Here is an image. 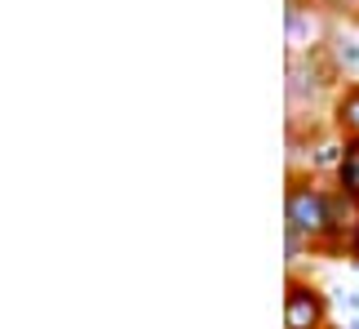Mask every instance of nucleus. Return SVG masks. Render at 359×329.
<instances>
[{
    "label": "nucleus",
    "mask_w": 359,
    "mask_h": 329,
    "mask_svg": "<svg viewBox=\"0 0 359 329\" xmlns=\"http://www.w3.org/2000/svg\"><path fill=\"white\" fill-rule=\"evenodd\" d=\"M333 223H337V191L324 187L315 174H293L288 196H284V231L302 236L315 254H324Z\"/></svg>",
    "instance_id": "f257e3e1"
},
{
    "label": "nucleus",
    "mask_w": 359,
    "mask_h": 329,
    "mask_svg": "<svg viewBox=\"0 0 359 329\" xmlns=\"http://www.w3.org/2000/svg\"><path fill=\"white\" fill-rule=\"evenodd\" d=\"M337 85H341V76H337V67L328 63L324 49L288 53V103H293V112L315 107L324 93H337Z\"/></svg>",
    "instance_id": "f03ea898"
},
{
    "label": "nucleus",
    "mask_w": 359,
    "mask_h": 329,
    "mask_svg": "<svg viewBox=\"0 0 359 329\" xmlns=\"http://www.w3.org/2000/svg\"><path fill=\"white\" fill-rule=\"evenodd\" d=\"M328 325H333V298L315 280L293 271L284 294V329H328Z\"/></svg>",
    "instance_id": "7ed1b4c3"
},
{
    "label": "nucleus",
    "mask_w": 359,
    "mask_h": 329,
    "mask_svg": "<svg viewBox=\"0 0 359 329\" xmlns=\"http://www.w3.org/2000/svg\"><path fill=\"white\" fill-rule=\"evenodd\" d=\"M284 32H288V53H315L324 49L328 40V13L320 5H306V9H284Z\"/></svg>",
    "instance_id": "20e7f679"
},
{
    "label": "nucleus",
    "mask_w": 359,
    "mask_h": 329,
    "mask_svg": "<svg viewBox=\"0 0 359 329\" xmlns=\"http://www.w3.org/2000/svg\"><path fill=\"white\" fill-rule=\"evenodd\" d=\"M328 129L341 138H359V80H341L328 103Z\"/></svg>",
    "instance_id": "39448f33"
},
{
    "label": "nucleus",
    "mask_w": 359,
    "mask_h": 329,
    "mask_svg": "<svg viewBox=\"0 0 359 329\" xmlns=\"http://www.w3.org/2000/svg\"><path fill=\"white\" fill-rule=\"evenodd\" d=\"M324 53H328V63L337 67V76L341 80H355L359 76V36L351 32H341V27H333L328 32V40H324Z\"/></svg>",
    "instance_id": "423d86ee"
},
{
    "label": "nucleus",
    "mask_w": 359,
    "mask_h": 329,
    "mask_svg": "<svg viewBox=\"0 0 359 329\" xmlns=\"http://www.w3.org/2000/svg\"><path fill=\"white\" fill-rule=\"evenodd\" d=\"M333 178V191L346 196L355 209H359V138H341V156H337V169L328 174Z\"/></svg>",
    "instance_id": "0eeeda50"
},
{
    "label": "nucleus",
    "mask_w": 359,
    "mask_h": 329,
    "mask_svg": "<svg viewBox=\"0 0 359 329\" xmlns=\"http://www.w3.org/2000/svg\"><path fill=\"white\" fill-rule=\"evenodd\" d=\"M315 5L337 22H359V0H315Z\"/></svg>",
    "instance_id": "6e6552de"
},
{
    "label": "nucleus",
    "mask_w": 359,
    "mask_h": 329,
    "mask_svg": "<svg viewBox=\"0 0 359 329\" xmlns=\"http://www.w3.org/2000/svg\"><path fill=\"white\" fill-rule=\"evenodd\" d=\"M341 329H359V316H346V325H341Z\"/></svg>",
    "instance_id": "1a4fd4ad"
},
{
    "label": "nucleus",
    "mask_w": 359,
    "mask_h": 329,
    "mask_svg": "<svg viewBox=\"0 0 359 329\" xmlns=\"http://www.w3.org/2000/svg\"><path fill=\"white\" fill-rule=\"evenodd\" d=\"M328 329H341V325H328Z\"/></svg>",
    "instance_id": "9d476101"
}]
</instances>
